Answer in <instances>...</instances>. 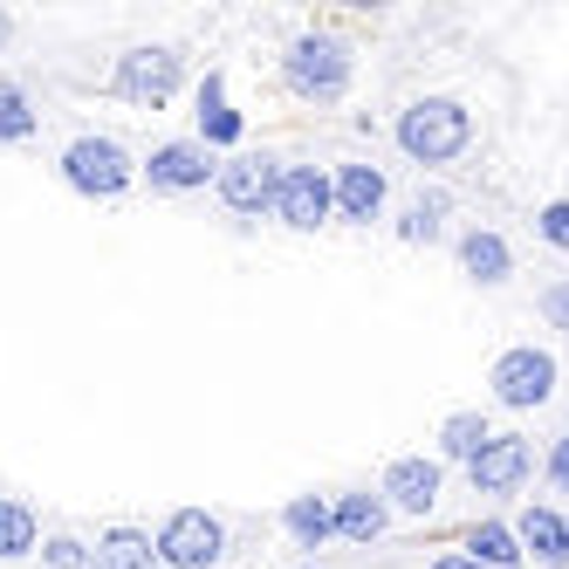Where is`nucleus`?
<instances>
[{"instance_id": "f8f14e48", "label": "nucleus", "mask_w": 569, "mask_h": 569, "mask_svg": "<svg viewBox=\"0 0 569 569\" xmlns=\"http://www.w3.org/2000/svg\"><path fill=\"white\" fill-rule=\"evenodd\" d=\"M378 495H385V508H391V515L426 521V515H439L446 467H439V460H426V453H398V460L385 467V480H378Z\"/></svg>"}, {"instance_id": "c85d7f7f", "label": "nucleus", "mask_w": 569, "mask_h": 569, "mask_svg": "<svg viewBox=\"0 0 569 569\" xmlns=\"http://www.w3.org/2000/svg\"><path fill=\"white\" fill-rule=\"evenodd\" d=\"M8 34H14V21H8V8H0V49H8Z\"/></svg>"}, {"instance_id": "f03ea898", "label": "nucleus", "mask_w": 569, "mask_h": 569, "mask_svg": "<svg viewBox=\"0 0 569 569\" xmlns=\"http://www.w3.org/2000/svg\"><path fill=\"white\" fill-rule=\"evenodd\" d=\"M281 83H289V97H302V103H343L350 83H357V56H350V42H337V34L309 28V34H296V42L281 49Z\"/></svg>"}, {"instance_id": "423d86ee", "label": "nucleus", "mask_w": 569, "mask_h": 569, "mask_svg": "<svg viewBox=\"0 0 569 569\" xmlns=\"http://www.w3.org/2000/svg\"><path fill=\"white\" fill-rule=\"evenodd\" d=\"M556 378H562L556 357L536 350V343H515L487 363V391H495V405H508V412H542L556 398Z\"/></svg>"}, {"instance_id": "5701e85b", "label": "nucleus", "mask_w": 569, "mask_h": 569, "mask_svg": "<svg viewBox=\"0 0 569 569\" xmlns=\"http://www.w3.org/2000/svg\"><path fill=\"white\" fill-rule=\"evenodd\" d=\"M34 103H28V90L21 83H0V144H28L34 138Z\"/></svg>"}, {"instance_id": "bb28decb", "label": "nucleus", "mask_w": 569, "mask_h": 569, "mask_svg": "<svg viewBox=\"0 0 569 569\" xmlns=\"http://www.w3.org/2000/svg\"><path fill=\"white\" fill-rule=\"evenodd\" d=\"M542 480L556 487V495H569V432L549 439V453H542Z\"/></svg>"}, {"instance_id": "39448f33", "label": "nucleus", "mask_w": 569, "mask_h": 569, "mask_svg": "<svg viewBox=\"0 0 569 569\" xmlns=\"http://www.w3.org/2000/svg\"><path fill=\"white\" fill-rule=\"evenodd\" d=\"M158 569H220L227 562V521L213 508H172L158 521Z\"/></svg>"}, {"instance_id": "aec40b11", "label": "nucleus", "mask_w": 569, "mask_h": 569, "mask_svg": "<svg viewBox=\"0 0 569 569\" xmlns=\"http://www.w3.org/2000/svg\"><path fill=\"white\" fill-rule=\"evenodd\" d=\"M487 439H495V426H487L480 405H467V412H446V419H439V453H432V460H439V467H446V460H460V467H467Z\"/></svg>"}, {"instance_id": "c756f323", "label": "nucleus", "mask_w": 569, "mask_h": 569, "mask_svg": "<svg viewBox=\"0 0 569 569\" xmlns=\"http://www.w3.org/2000/svg\"><path fill=\"white\" fill-rule=\"evenodd\" d=\"M296 569H322V562H296Z\"/></svg>"}, {"instance_id": "6e6552de", "label": "nucleus", "mask_w": 569, "mask_h": 569, "mask_svg": "<svg viewBox=\"0 0 569 569\" xmlns=\"http://www.w3.org/2000/svg\"><path fill=\"white\" fill-rule=\"evenodd\" d=\"M220 172V158L199 144V138H166V144H151V158L138 166V179L158 192V199H186V192H207Z\"/></svg>"}, {"instance_id": "9b49d317", "label": "nucleus", "mask_w": 569, "mask_h": 569, "mask_svg": "<svg viewBox=\"0 0 569 569\" xmlns=\"http://www.w3.org/2000/svg\"><path fill=\"white\" fill-rule=\"evenodd\" d=\"M528 473H536V446H528L521 432H495V439H487L480 453L467 460L473 495H487V501H508V495H521V487H528Z\"/></svg>"}, {"instance_id": "4be33fe9", "label": "nucleus", "mask_w": 569, "mask_h": 569, "mask_svg": "<svg viewBox=\"0 0 569 569\" xmlns=\"http://www.w3.org/2000/svg\"><path fill=\"white\" fill-rule=\"evenodd\" d=\"M42 549V515L28 501H0V562H21Z\"/></svg>"}, {"instance_id": "1a4fd4ad", "label": "nucleus", "mask_w": 569, "mask_h": 569, "mask_svg": "<svg viewBox=\"0 0 569 569\" xmlns=\"http://www.w3.org/2000/svg\"><path fill=\"white\" fill-rule=\"evenodd\" d=\"M274 179H281V158H274V151H227L220 172H213V199H220L227 213L254 220V213H268Z\"/></svg>"}, {"instance_id": "2eb2a0df", "label": "nucleus", "mask_w": 569, "mask_h": 569, "mask_svg": "<svg viewBox=\"0 0 569 569\" xmlns=\"http://www.w3.org/2000/svg\"><path fill=\"white\" fill-rule=\"evenodd\" d=\"M453 254H460V274L480 281V289H501V281L515 274V248H508L495 227H467V233L453 240Z\"/></svg>"}, {"instance_id": "6ab92c4d", "label": "nucleus", "mask_w": 569, "mask_h": 569, "mask_svg": "<svg viewBox=\"0 0 569 569\" xmlns=\"http://www.w3.org/2000/svg\"><path fill=\"white\" fill-rule=\"evenodd\" d=\"M281 528H289L296 549H330L337 542V521H330V495H296L281 508Z\"/></svg>"}, {"instance_id": "cd10ccee", "label": "nucleus", "mask_w": 569, "mask_h": 569, "mask_svg": "<svg viewBox=\"0 0 569 569\" xmlns=\"http://www.w3.org/2000/svg\"><path fill=\"white\" fill-rule=\"evenodd\" d=\"M426 569H480V562H467V556H460V549H446V556H432V562H426Z\"/></svg>"}, {"instance_id": "4468645a", "label": "nucleus", "mask_w": 569, "mask_h": 569, "mask_svg": "<svg viewBox=\"0 0 569 569\" xmlns=\"http://www.w3.org/2000/svg\"><path fill=\"white\" fill-rule=\"evenodd\" d=\"M508 528H515L521 556H536L542 569H569V515H562V508L528 501V508H521V521H508Z\"/></svg>"}, {"instance_id": "20e7f679", "label": "nucleus", "mask_w": 569, "mask_h": 569, "mask_svg": "<svg viewBox=\"0 0 569 569\" xmlns=\"http://www.w3.org/2000/svg\"><path fill=\"white\" fill-rule=\"evenodd\" d=\"M110 90L138 103V110H166L179 90H186V56L172 42H138L110 62Z\"/></svg>"}, {"instance_id": "dca6fc26", "label": "nucleus", "mask_w": 569, "mask_h": 569, "mask_svg": "<svg viewBox=\"0 0 569 569\" xmlns=\"http://www.w3.org/2000/svg\"><path fill=\"white\" fill-rule=\"evenodd\" d=\"M330 521H337V542L371 549V542H385L391 508H385V495H371V487H357V495H330Z\"/></svg>"}, {"instance_id": "f257e3e1", "label": "nucleus", "mask_w": 569, "mask_h": 569, "mask_svg": "<svg viewBox=\"0 0 569 569\" xmlns=\"http://www.w3.org/2000/svg\"><path fill=\"white\" fill-rule=\"evenodd\" d=\"M391 144L412 158V166H453L473 144V110L460 97H412L391 117Z\"/></svg>"}, {"instance_id": "7ed1b4c3", "label": "nucleus", "mask_w": 569, "mask_h": 569, "mask_svg": "<svg viewBox=\"0 0 569 569\" xmlns=\"http://www.w3.org/2000/svg\"><path fill=\"white\" fill-rule=\"evenodd\" d=\"M56 172H62V186L76 192V199H97V207H117L131 186H138V158L117 144V138H103V131H83V138H69L62 144V158H56Z\"/></svg>"}, {"instance_id": "ddd939ff", "label": "nucleus", "mask_w": 569, "mask_h": 569, "mask_svg": "<svg viewBox=\"0 0 569 569\" xmlns=\"http://www.w3.org/2000/svg\"><path fill=\"white\" fill-rule=\"evenodd\" d=\"M192 124H199V144H207V151H240V138H248V117L227 103V76H220V69L199 76V90H192Z\"/></svg>"}, {"instance_id": "a878e982", "label": "nucleus", "mask_w": 569, "mask_h": 569, "mask_svg": "<svg viewBox=\"0 0 569 569\" xmlns=\"http://www.w3.org/2000/svg\"><path fill=\"white\" fill-rule=\"evenodd\" d=\"M536 309H542L549 330H569V274H562V281H549V289L536 296Z\"/></svg>"}, {"instance_id": "393cba45", "label": "nucleus", "mask_w": 569, "mask_h": 569, "mask_svg": "<svg viewBox=\"0 0 569 569\" xmlns=\"http://www.w3.org/2000/svg\"><path fill=\"white\" fill-rule=\"evenodd\" d=\"M536 233L549 240V248H562V254H569V199H549V207L536 213Z\"/></svg>"}, {"instance_id": "0eeeda50", "label": "nucleus", "mask_w": 569, "mask_h": 569, "mask_svg": "<svg viewBox=\"0 0 569 569\" xmlns=\"http://www.w3.org/2000/svg\"><path fill=\"white\" fill-rule=\"evenodd\" d=\"M268 220L289 227V233H316L330 227V166H309V158H281V179H274V199H268Z\"/></svg>"}, {"instance_id": "f3484780", "label": "nucleus", "mask_w": 569, "mask_h": 569, "mask_svg": "<svg viewBox=\"0 0 569 569\" xmlns=\"http://www.w3.org/2000/svg\"><path fill=\"white\" fill-rule=\"evenodd\" d=\"M90 569H158L151 528H131V521L97 528V542H90Z\"/></svg>"}, {"instance_id": "9d476101", "label": "nucleus", "mask_w": 569, "mask_h": 569, "mask_svg": "<svg viewBox=\"0 0 569 569\" xmlns=\"http://www.w3.org/2000/svg\"><path fill=\"white\" fill-rule=\"evenodd\" d=\"M385 207H391L385 166H371V158H343V166H330V220L371 227V220H385Z\"/></svg>"}, {"instance_id": "412c9836", "label": "nucleus", "mask_w": 569, "mask_h": 569, "mask_svg": "<svg viewBox=\"0 0 569 569\" xmlns=\"http://www.w3.org/2000/svg\"><path fill=\"white\" fill-rule=\"evenodd\" d=\"M460 556L480 562V569H521V562H528L508 521H473V528H467V542H460Z\"/></svg>"}, {"instance_id": "a211bd4d", "label": "nucleus", "mask_w": 569, "mask_h": 569, "mask_svg": "<svg viewBox=\"0 0 569 569\" xmlns=\"http://www.w3.org/2000/svg\"><path fill=\"white\" fill-rule=\"evenodd\" d=\"M446 213H453L446 192H412L398 207V240L405 248H432V240H446Z\"/></svg>"}, {"instance_id": "b1692460", "label": "nucleus", "mask_w": 569, "mask_h": 569, "mask_svg": "<svg viewBox=\"0 0 569 569\" xmlns=\"http://www.w3.org/2000/svg\"><path fill=\"white\" fill-rule=\"evenodd\" d=\"M42 569H90V542L83 536H42Z\"/></svg>"}]
</instances>
